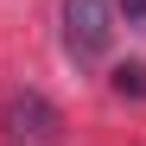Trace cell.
Here are the masks:
<instances>
[{
    "instance_id": "1",
    "label": "cell",
    "mask_w": 146,
    "mask_h": 146,
    "mask_svg": "<svg viewBox=\"0 0 146 146\" xmlns=\"http://www.w3.org/2000/svg\"><path fill=\"white\" fill-rule=\"evenodd\" d=\"M0 133H7V146H64V114L51 95L13 89L7 108H0Z\"/></svg>"
},
{
    "instance_id": "2",
    "label": "cell",
    "mask_w": 146,
    "mask_h": 146,
    "mask_svg": "<svg viewBox=\"0 0 146 146\" xmlns=\"http://www.w3.org/2000/svg\"><path fill=\"white\" fill-rule=\"evenodd\" d=\"M114 44V7L108 0H64V51L76 64H95Z\"/></svg>"
},
{
    "instance_id": "3",
    "label": "cell",
    "mask_w": 146,
    "mask_h": 146,
    "mask_svg": "<svg viewBox=\"0 0 146 146\" xmlns=\"http://www.w3.org/2000/svg\"><path fill=\"white\" fill-rule=\"evenodd\" d=\"M114 89H121V95H146V70H140V64H133V70H121Z\"/></svg>"
},
{
    "instance_id": "4",
    "label": "cell",
    "mask_w": 146,
    "mask_h": 146,
    "mask_svg": "<svg viewBox=\"0 0 146 146\" xmlns=\"http://www.w3.org/2000/svg\"><path fill=\"white\" fill-rule=\"evenodd\" d=\"M114 7L127 13V19H146V0H114Z\"/></svg>"
}]
</instances>
